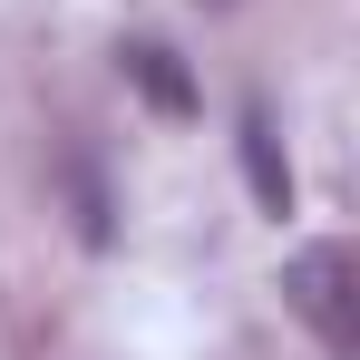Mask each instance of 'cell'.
<instances>
[{"label": "cell", "instance_id": "cell-3", "mask_svg": "<svg viewBox=\"0 0 360 360\" xmlns=\"http://www.w3.org/2000/svg\"><path fill=\"white\" fill-rule=\"evenodd\" d=\"M127 78H136V98L156 108V117H195V78L166 39H127Z\"/></svg>", "mask_w": 360, "mask_h": 360}, {"label": "cell", "instance_id": "cell-2", "mask_svg": "<svg viewBox=\"0 0 360 360\" xmlns=\"http://www.w3.org/2000/svg\"><path fill=\"white\" fill-rule=\"evenodd\" d=\"M243 176H253V205L263 214H292V166H283V136H273V108H243Z\"/></svg>", "mask_w": 360, "mask_h": 360}, {"label": "cell", "instance_id": "cell-1", "mask_svg": "<svg viewBox=\"0 0 360 360\" xmlns=\"http://www.w3.org/2000/svg\"><path fill=\"white\" fill-rule=\"evenodd\" d=\"M283 302L311 321V341L331 360H360V263H351V243H302L283 263Z\"/></svg>", "mask_w": 360, "mask_h": 360}]
</instances>
